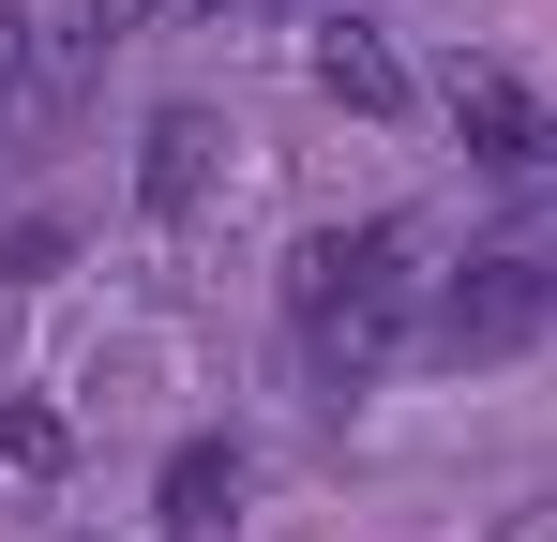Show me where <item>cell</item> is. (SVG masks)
Here are the masks:
<instances>
[{
    "label": "cell",
    "mask_w": 557,
    "mask_h": 542,
    "mask_svg": "<svg viewBox=\"0 0 557 542\" xmlns=\"http://www.w3.org/2000/svg\"><path fill=\"white\" fill-rule=\"evenodd\" d=\"M422 242L407 226H332V242H301V271H286V317H301V361L332 377V392H362L376 361L407 347V286H422Z\"/></svg>",
    "instance_id": "obj_1"
},
{
    "label": "cell",
    "mask_w": 557,
    "mask_h": 542,
    "mask_svg": "<svg viewBox=\"0 0 557 542\" xmlns=\"http://www.w3.org/2000/svg\"><path fill=\"white\" fill-rule=\"evenodd\" d=\"M528 332H557V257H467L437 286V347L453 361H497V347H528Z\"/></svg>",
    "instance_id": "obj_2"
},
{
    "label": "cell",
    "mask_w": 557,
    "mask_h": 542,
    "mask_svg": "<svg viewBox=\"0 0 557 542\" xmlns=\"http://www.w3.org/2000/svg\"><path fill=\"white\" fill-rule=\"evenodd\" d=\"M453 136H467V167H497V181H557V106L528 76H497V61H453Z\"/></svg>",
    "instance_id": "obj_3"
},
{
    "label": "cell",
    "mask_w": 557,
    "mask_h": 542,
    "mask_svg": "<svg viewBox=\"0 0 557 542\" xmlns=\"http://www.w3.org/2000/svg\"><path fill=\"white\" fill-rule=\"evenodd\" d=\"M211 181H226V121H211V106H166V121L136 136V196H151L166 226H196V211H211Z\"/></svg>",
    "instance_id": "obj_4"
},
{
    "label": "cell",
    "mask_w": 557,
    "mask_h": 542,
    "mask_svg": "<svg viewBox=\"0 0 557 542\" xmlns=\"http://www.w3.org/2000/svg\"><path fill=\"white\" fill-rule=\"evenodd\" d=\"M317 90H332V106H362V121H407V61H392V30L332 15V30H317Z\"/></svg>",
    "instance_id": "obj_5"
},
{
    "label": "cell",
    "mask_w": 557,
    "mask_h": 542,
    "mask_svg": "<svg viewBox=\"0 0 557 542\" xmlns=\"http://www.w3.org/2000/svg\"><path fill=\"white\" fill-rule=\"evenodd\" d=\"M226 513H242V452L182 438V452H166V542H226Z\"/></svg>",
    "instance_id": "obj_6"
},
{
    "label": "cell",
    "mask_w": 557,
    "mask_h": 542,
    "mask_svg": "<svg viewBox=\"0 0 557 542\" xmlns=\"http://www.w3.org/2000/svg\"><path fill=\"white\" fill-rule=\"evenodd\" d=\"M30 76H46V15L0 0V106H30Z\"/></svg>",
    "instance_id": "obj_7"
},
{
    "label": "cell",
    "mask_w": 557,
    "mask_h": 542,
    "mask_svg": "<svg viewBox=\"0 0 557 542\" xmlns=\"http://www.w3.org/2000/svg\"><path fill=\"white\" fill-rule=\"evenodd\" d=\"M136 15H151V0H61V30H46V46H61V61H91V46H121Z\"/></svg>",
    "instance_id": "obj_8"
},
{
    "label": "cell",
    "mask_w": 557,
    "mask_h": 542,
    "mask_svg": "<svg viewBox=\"0 0 557 542\" xmlns=\"http://www.w3.org/2000/svg\"><path fill=\"white\" fill-rule=\"evenodd\" d=\"M0 467L46 482V467H61V422H46V407H0Z\"/></svg>",
    "instance_id": "obj_9"
},
{
    "label": "cell",
    "mask_w": 557,
    "mask_h": 542,
    "mask_svg": "<svg viewBox=\"0 0 557 542\" xmlns=\"http://www.w3.org/2000/svg\"><path fill=\"white\" fill-rule=\"evenodd\" d=\"M151 15H242V0H151Z\"/></svg>",
    "instance_id": "obj_10"
}]
</instances>
